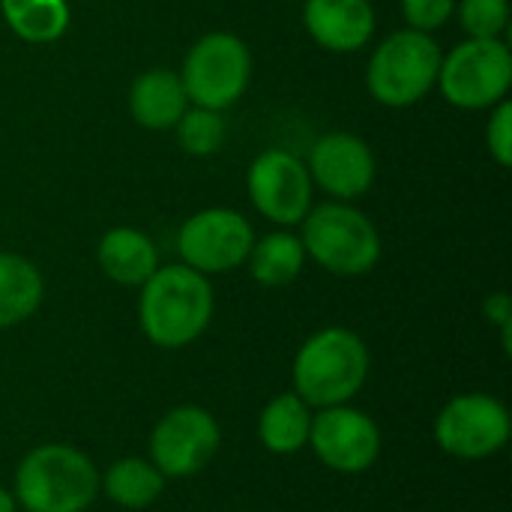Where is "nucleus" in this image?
I'll return each instance as SVG.
<instances>
[{
    "mask_svg": "<svg viewBox=\"0 0 512 512\" xmlns=\"http://www.w3.org/2000/svg\"><path fill=\"white\" fill-rule=\"evenodd\" d=\"M453 15L468 39H501L510 24V0H456Z\"/></svg>",
    "mask_w": 512,
    "mask_h": 512,
    "instance_id": "obj_23",
    "label": "nucleus"
},
{
    "mask_svg": "<svg viewBox=\"0 0 512 512\" xmlns=\"http://www.w3.org/2000/svg\"><path fill=\"white\" fill-rule=\"evenodd\" d=\"M486 147L489 156L501 165H512V105L510 99L498 102L495 108H489V123H486Z\"/></svg>",
    "mask_w": 512,
    "mask_h": 512,
    "instance_id": "obj_24",
    "label": "nucleus"
},
{
    "mask_svg": "<svg viewBox=\"0 0 512 512\" xmlns=\"http://www.w3.org/2000/svg\"><path fill=\"white\" fill-rule=\"evenodd\" d=\"M381 447L384 438L378 423L366 411L354 408L351 402L321 408L312 414L309 450L333 474H345V477L366 474L369 468H375Z\"/></svg>",
    "mask_w": 512,
    "mask_h": 512,
    "instance_id": "obj_11",
    "label": "nucleus"
},
{
    "mask_svg": "<svg viewBox=\"0 0 512 512\" xmlns=\"http://www.w3.org/2000/svg\"><path fill=\"white\" fill-rule=\"evenodd\" d=\"M45 297L39 267L15 252H0V330L18 327L33 318Z\"/></svg>",
    "mask_w": 512,
    "mask_h": 512,
    "instance_id": "obj_19",
    "label": "nucleus"
},
{
    "mask_svg": "<svg viewBox=\"0 0 512 512\" xmlns=\"http://www.w3.org/2000/svg\"><path fill=\"white\" fill-rule=\"evenodd\" d=\"M312 408L294 393L273 396L258 414V441L273 456H294L309 447Z\"/></svg>",
    "mask_w": 512,
    "mask_h": 512,
    "instance_id": "obj_17",
    "label": "nucleus"
},
{
    "mask_svg": "<svg viewBox=\"0 0 512 512\" xmlns=\"http://www.w3.org/2000/svg\"><path fill=\"white\" fill-rule=\"evenodd\" d=\"M0 15L9 30L30 45L57 42L72 21L66 0H0Z\"/></svg>",
    "mask_w": 512,
    "mask_h": 512,
    "instance_id": "obj_21",
    "label": "nucleus"
},
{
    "mask_svg": "<svg viewBox=\"0 0 512 512\" xmlns=\"http://www.w3.org/2000/svg\"><path fill=\"white\" fill-rule=\"evenodd\" d=\"M138 291L141 333L162 351H180L192 345L213 321V285L186 264H159Z\"/></svg>",
    "mask_w": 512,
    "mask_h": 512,
    "instance_id": "obj_1",
    "label": "nucleus"
},
{
    "mask_svg": "<svg viewBox=\"0 0 512 512\" xmlns=\"http://www.w3.org/2000/svg\"><path fill=\"white\" fill-rule=\"evenodd\" d=\"M507 405L489 393H459L435 417L432 435L441 453L459 462H483L510 444Z\"/></svg>",
    "mask_w": 512,
    "mask_h": 512,
    "instance_id": "obj_8",
    "label": "nucleus"
},
{
    "mask_svg": "<svg viewBox=\"0 0 512 512\" xmlns=\"http://www.w3.org/2000/svg\"><path fill=\"white\" fill-rule=\"evenodd\" d=\"M165 477L150 459L123 456L99 474V495H105L120 510H147L165 492Z\"/></svg>",
    "mask_w": 512,
    "mask_h": 512,
    "instance_id": "obj_18",
    "label": "nucleus"
},
{
    "mask_svg": "<svg viewBox=\"0 0 512 512\" xmlns=\"http://www.w3.org/2000/svg\"><path fill=\"white\" fill-rule=\"evenodd\" d=\"M255 231L240 210L207 207L192 213L177 231L180 264L198 270L201 276L231 273L246 264Z\"/></svg>",
    "mask_w": 512,
    "mask_h": 512,
    "instance_id": "obj_10",
    "label": "nucleus"
},
{
    "mask_svg": "<svg viewBox=\"0 0 512 512\" xmlns=\"http://www.w3.org/2000/svg\"><path fill=\"white\" fill-rule=\"evenodd\" d=\"M252 207L273 225L291 228L300 225L312 210V177L300 156L282 147H270L255 156L246 174Z\"/></svg>",
    "mask_w": 512,
    "mask_h": 512,
    "instance_id": "obj_12",
    "label": "nucleus"
},
{
    "mask_svg": "<svg viewBox=\"0 0 512 512\" xmlns=\"http://www.w3.org/2000/svg\"><path fill=\"white\" fill-rule=\"evenodd\" d=\"M186 108H189V96L183 90L180 72L162 66L147 69L129 87V114L138 126L150 132L174 129Z\"/></svg>",
    "mask_w": 512,
    "mask_h": 512,
    "instance_id": "obj_16",
    "label": "nucleus"
},
{
    "mask_svg": "<svg viewBox=\"0 0 512 512\" xmlns=\"http://www.w3.org/2000/svg\"><path fill=\"white\" fill-rule=\"evenodd\" d=\"M174 132H177V144L192 156H213L225 144L222 111L201 108V105H189L177 120Z\"/></svg>",
    "mask_w": 512,
    "mask_h": 512,
    "instance_id": "obj_22",
    "label": "nucleus"
},
{
    "mask_svg": "<svg viewBox=\"0 0 512 512\" xmlns=\"http://www.w3.org/2000/svg\"><path fill=\"white\" fill-rule=\"evenodd\" d=\"M219 447V420L201 405H177L156 420L147 444V459L159 468L165 480H189L216 459Z\"/></svg>",
    "mask_w": 512,
    "mask_h": 512,
    "instance_id": "obj_9",
    "label": "nucleus"
},
{
    "mask_svg": "<svg viewBox=\"0 0 512 512\" xmlns=\"http://www.w3.org/2000/svg\"><path fill=\"white\" fill-rule=\"evenodd\" d=\"M306 258L333 276H366L381 261V234L375 222L351 201H324L300 222Z\"/></svg>",
    "mask_w": 512,
    "mask_h": 512,
    "instance_id": "obj_4",
    "label": "nucleus"
},
{
    "mask_svg": "<svg viewBox=\"0 0 512 512\" xmlns=\"http://www.w3.org/2000/svg\"><path fill=\"white\" fill-rule=\"evenodd\" d=\"M483 315L489 324L495 327H504V324H512V300L507 291H495L483 300Z\"/></svg>",
    "mask_w": 512,
    "mask_h": 512,
    "instance_id": "obj_26",
    "label": "nucleus"
},
{
    "mask_svg": "<svg viewBox=\"0 0 512 512\" xmlns=\"http://www.w3.org/2000/svg\"><path fill=\"white\" fill-rule=\"evenodd\" d=\"M0 512H18V504L12 498V492L3 489V486H0Z\"/></svg>",
    "mask_w": 512,
    "mask_h": 512,
    "instance_id": "obj_27",
    "label": "nucleus"
},
{
    "mask_svg": "<svg viewBox=\"0 0 512 512\" xmlns=\"http://www.w3.org/2000/svg\"><path fill=\"white\" fill-rule=\"evenodd\" d=\"M303 24L321 48L354 54L375 33V9L369 0H306Z\"/></svg>",
    "mask_w": 512,
    "mask_h": 512,
    "instance_id": "obj_14",
    "label": "nucleus"
},
{
    "mask_svg": "<svg viewBox=\"0 0 512 512\" xmlns=\"http://www.w3.org/2000/svg\"><path fill=\"white\" fill-rule=\"evenodd\" d=\"M96 264L105 279H111L120 288H141L159 267L156 243L129 225L111 228L99 237L96 246Z\"/></svg>",
    "mask_w": 512,
    "mask_h": 512,
    "instance_id": "obj_15",
    "label": "nucleus"
},
{
    "mask_svg": "<svg viewBox=\"0 0 512 512\" xmlns=\"http://www.w3.org/2000/svg\"><path fill=\"white\" fill-rule=\"evenodd\" d=\"M456 12V0H402V15L411 30L435 33Z\"/></svg>",
    "mask_w": 512,
    "mask_h": 512,
    "instance_id": "obj_25",
    "label": "nucleus"
},
{
    "mask_svg": "<svg viewBox=\"0 0 512 512\" xmlns=\"http://www.w3.org/2000/svg\"><path fill=\"white\" fill-rule=\"evenodd\" d=\"M441 57L432 33L402 27L372 51L366 87L372 99L387 108H411L435 90Z\"/></svg>",
    "mask_w": 512,
    "mask_h": 512,
    "instance_id": "obj_5",
    "label": "nucleus"
},
{
    "mask_svg": "<svg viewBox=\"0 0 512 512\" xmlns=\"http://www.w3.org/2000/svg\"><path fill=\"white\" fill-rule=\"evenodd\" d=\"M441 96L462 111H489L510 96L512 51L504 39H465L441 57Z\"/></svg>",
    "mask_w": 512,
    "mask_h": 512,
    "instance_id": "obj_6",
    "label": "nucleus"
},
{
    "mask_svg": "<svg viewBox=\"0 0 512 512\" xmlns=\"http://www.w3.org/2000/svg\"><path fill=\"white\" fill-rule=\"evenodd\" d=\"M12 498L24 512L90 510L99 498V468L72 444H39L18 462Z\"/></svg>",
    "mask_w": 512,
    "mask_h": 512,
    "instance_id": "obj_3",
    "label": "nucleus"
},
{
    "mask_svg": "<svg viewBox=\"0 0 512 512\" xmlns=\"http://www.w3.org/2000/svg\"><path fill=\"white\" fill-rule=\"evenodd\" d=\"M312 186L330 195V201H357L375 183V153L354 132L321 135L306 159Z\"/></svg>",
    "mask_w": 512,
    "mask_h": 512,
    "instance_id": "obj_13",
    "label": "nucleus"
},
{
    "mask_svg": "<svg viewBox=\"0 0 512 512\" xmlns=\"http://www.w3.org/2000/svg\"><path fill=\"white\" fill-rule=\"evenodd\" d=\"M306 249L300 243V234L291 231H270L261 240L252 243L246 267L249 276L264 288H288L300 279L306 267Z\"/></svg>",
    "mask_w": 512,
    "mask_h": 512,
    "instance_id": "obj_20",
    "label": "nucleus"
},
{
    "mask_svg": "<svg viewBox=\"0 0 512 512\" xmlns=\"http://www.w3.org/2000/svg\"><path fill=\"white\" fill-rule=\"evenodd\" d=\"M372 357L363 336L348 327L315 330L294 357V393L315 411L348 405L369 381Z\"/></svg>",
    "mask_w": 512,
    "mask_h": 512,
    "instance_id": "obj_2",
    "label": "nucleus"
},
{
    "mask_svg": "<svg viewBox=\"0 0 512 512\" xmlns=\"http://www.w3.org/2000/svg\"><path fill=\"white\" fill-rule=\"evenodd\" d=\"M252 78V51L249 45L225 30L204 33L186 54L180 81L189 96V105L225 111L237 105Z\"/></svg>",
    "mask_w": 512,
    "mask_h": 512,
    "instance_id": "obj_7",
    "label": "nucleus"
}]
</instances>
